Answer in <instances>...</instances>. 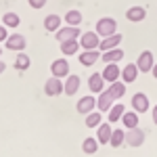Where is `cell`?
<instances>
[{
    "label": "cell",
    "instance_id": "cell-15",
    "mask_svg": "<svg viewBox=\"0 0 157 157\" xmlns=\"http://www.w3.org/2000/svg\"><path fill=\"white\" fill-rule=\"evenodd\" d=\"M145 17H147V9H143V6H130L126 11V19L132 21V23H140Z\"/></svg>",
    "mask_w": 157,
    "mask_h": 157
},
{
    "label": "cell",
    "instance_id": "cell-1",
    "mask_svg": "<svg viewBox=\"0 0 157 157\" xmlns=\"http://www.w3.org/2000/svg\"><path fill=\"white\" fill-rule=\"evenodd\" d=\"M115 29H117V21L111 19V17H103V19H98V21H97V29H94V32H97L101 38H107V36L117 34Z\"/></svg>",
    "mask_w": 157,
    "mask_h": 157
},
{
    "label": "cell",
    "instance_id": "cell-36",
    "mask_svg": "<svg viewBox=\"0 0 157 157\" xmlns=\"http://www.w3.org/2000/svg\"><path fill=\"white\" fill-rule=\"evenodd\" d=\"M4 69H6V65H4V61H0V73L4 71Z\"/></svg>",
    "mask_w": 157,
    "mask_h": 157
},
{
    "label": "cell",
    "instance_id": "cell-9",
    "mask_svg": "<svg viewBox=\"0 0 157 157\" xmlns=\"http://www.w3.org/2000/svg\"><path fill=\"white\" fill-rule=\"evenodd\" d=\"M4 44H6V48H9V50H17V52H23L25 46H27L25 36H21V34H13V36H9Z\"/></svg>",
    "mask_w": 157,
    "mask_h": 157
},
{
    "label": "cell",
    "instance_id": "cell-37",
    "mask_svg": "<svg viewBox=\"0 0 157 157\" xmlns=\"http://www.w3.org/2000/svg\"><path fill=\"white\" fill-rule=\"evenodd\" d=\"M0 55H2V48H0Z\"/></svg>",
    "mask_w": 157,
    "mask_h": 157
},
{
    "label": "cell",
    "instance_id": "cell-8",
    "mask_svg": "<svg viewBox=\"0 0 157 157\" xmlns=\"http://www.w3.org/2000/svg\"><path fill=\"white\" fill-rule=\"evenodd\" d=\"M50 73H52L55 78H67V75H69V61H65V59L52 61V65H50Z\"/></svg>",
    "mask_w": 157,
    "mask_h": 157
},
{
    "label": "cell",
    "instance_id": "cell-2",
    "mask_svg": "<svg viewBox=\"0 0 157 157\" xmlns=\"http://www.w3.org/2000/svg\"><path fill=\"white\" fill-rule=\"evenodd\" d=\"M98 44H101V36L97 32H84L80 36V46L84 50H97Z\"/></svg>",
    "mask_w": 157,
    "mask_h": 157
},
{
    "label": "cell",
    "instance_id": "cell-5",
    "mask_svg": "<svg viewBox=\"0 0 157 157\" xmlns=\"http://www.w3.org/2000/svg\"><path fill=\"white\" fill-rule=\"evenodd\" d=\"M132 109L136 113H147L151 109V103H149V97L145 92H136L132 97Z\"/></svg>",
    "mask_w": 157,
    "mask_h": 157
},
{
    "label": "cell",
    "instance_id": "cell-3",
    "mask_svg": "<svg viewBox=\"0 0 157 157\" xmlns=\"http://www.w3.org/2000/svg\"><path fill=\"white\" fill-rule=\"evenodd\" d=\"M136 65H138V71H143V73L153 71V65H155L153 52H151V50H143L140 57H138V61H136Z\"/></svg>",
    "mask_w": 157,
    "mask_h": 157
},
{
    "label": "cell",
    "instance_id": "cell-24",
    "mask_svg": "<svg viewBox=\"0 0 157 157\" xmlns=\"http://www.w3.org/2000/svg\"><path fill=\"white\" fill-rule=\"evenodd\" d=\"M111 134H113V128H111V126H109V124H101V126H98V143H101V145H105V143H109V140H111Z\"/></svg>",
    "mask_w": 157,
    "mask_h": 157
},
{
    "label": "cell",
    "instance_id": "cell-18",
    "mask_svg": "<svg viewBox=\"0 0 157 157\" xmlns=\"http://www.w3.org/2000/svg\"><path fill=\"white\" fill-rule=\"evenodd\" d=\"M121 59H124V50L121 48H111L101 52V61H105V63H117Z\"/></svg>",
    "mask_w": 157,
    "mask_h": 157
},
{
    "label": "cell",
    "instance_id": "cell-4",
    "mask_svg": "<svg viewBox=\"0 0 157 157\" xmlns=\"http://www.w3.org/2000/svg\"><path fill=\"white\" fill-rule=\"evenodd\" d=\"M126 145L130 147H140L143 143H145V132L136 126V128H130L128 132H126V140H124Z\"/></svg>",
    "mask_w": 157,
    "mask_h": 157
},
{
    "label": "cell",
    "instance_id": "cell-11",
    "mask_svg": "<svg viewBox=\"0 0 157 157\" xmlns=\"http://www.w3.org/2000/svg\"><path fill=\"white\" fill-rule=\"evenodd\" d=\"M94 107H97V98L92 97V94L82 97L80 101H78V105H75V109H78L80 113H84V115H88L90 111H94Z\"/></svg>",
    "mask_w": 157,
    "mask_h": 157
},
{
    "label": "cell",
    "instance_id": "cell-17",
    "mask_svg": "<svg viewBox=\"0 0 157 157\" xmlns=\"http://www.w3.org/2000/svg\"><path fill=\"white\" fill-rule=\"evenodd\" d=\"M97 61H101V50H84L82 55H80V63L84 65V67H90V65H94Z\"/></svg>",
    "mask_w": 157,
    "mask_h": 157
},
{
    "label": "cell",
    "instance_id": "cell-10",
    "mask_svg": "<svg viewBox=\"0 0 157 157\" xmlns=\"http://www.w3.org/2000/svg\"><path fill=\"white\" fill-rule=\"evenodd\" d=\"M78 90H80V75L69 73V75L65 78V82H63V92H65L67 97H71V94H78Z\"/></svg>",
    "mask_w": 157,
    "mask_h": 157
},
{
    "label": "cell",
    "instance_id": "cell-16",
    "mask_svg": "<svg viewBox=\"0 0 157 157\" xmlns=\"http://www.w3.org/2000/svg\"><path fill=\"white\" fill-rule=\"evenodd\" d=\"M121 42V34H113V36H107L101 40V44H98V50L101 52H105V50H111V48H117V44Z\"/></svg>",
    "mask_w": 157,
    "mask_h": 157
},
{
    "label": "cell",
    "instance_id": "cell-14",
    "mask_svg": "<svg viewBox=\"0 0 157 157\" xmlns=\"http://www.w3.org/2000/svg\"><path fill=\"white\" fill-rule=\"evenodd\" d=\"M136 78H138V65L136 63H128L121 69V80L126 84H132V82H136Z\"/></svg>",
    "mask_w": 157,
    "mask_h": 157
},
{
    "label": "cell",
    "instance_id": "cell-26",
    "mask_svg": "<svg viewBox=\"0 0 157 157\" xmlns=\"http://www.w3.org/2000/svg\"><path fill=\"white\" fill-rule=\"evenodd\" d=\"M44 27H46V32H57V29L61 27V17L59 15H46Z\"/></svg>",
    "mask_w": 157,
    "mask_h": 157
},
{
    "label": "cell",
    "instance_id": "cell-6",
    "mask_svg": "<svg viewBox=\"0 0 157 157\" xmlns=\"http://www.w3.org/2000/svg\"><path fill=\"white\" fill-rule=\"evenodd\" d=\"M103 78H105V82L109 84H113V82H117L121 78V69L117 67V63H105V69H103Z\"/></svg>",
    "mask_w": 157,
    "mask_h": 157
},
{
    "label": "cell",
    "instance_id": "cell-34",
    "mask_svg": "<svg viewBox=\"0 0 157 157\" xmlns=\"http://www.w3.org/2000/svg\"><path fill=\"white\" fill-rule=\"evenodd\" d=\"M151 73H153V78L157 80V61H155V65H153V71H151Z\"/></svg>",
    "mask_w": 157,
    "mask_h": 157
},
{
    "label": "cell",
    "instance_id": "cell-30",
    "mask_svg": "<svg viewBox=\"0 0 157 157\" xmlns=\"http://www.w3.org/2000/svg\"><path fill=\"white\" fill-rule=\"evenodd\" d=\"M124 140H126V132L121 130V128H115L113 130V134H111V147H121L124 145Z\"/></svg>",
    "mask_w": 157,
    "mask_h": 157
},
{
    "label": "cell",
    "instance_id": "cell-28",
    "mask_svg": "<svg viewBox=\"0 0 157 157\" xmlns=\"http://www.w3.org/2000/svg\"><path fill=\"white\" fill-rule=\"evenodd\" d=\"M65 23L73 25V27H80V23H82V13L80 11H67L65 13Z\"/></svg>",
    "mask_w": 157,
    "mask_h": 157
},
{
    "label": "cell",
    "instance_id": "cell-13",
    "mask_svg": "<svg viewBox=\"0 0 157 157\" xmlns=\"http://www.w3.org/2000/svg\"><path fill=\"white\" fill-rule=\"evenodd\" d=\"M44 92L48 94V97H57V94H61L63 92V82H61V78H50V80H46V84H44Z\"/></svg>",
    "mask_w": 157,
    "mask_h": 157
},
{
    "label": "cell",
    "instance_id": "cell-19",
    "mask_svg": "<svg viewBox=\"0 0 157 157\" xmlns=\"http://www.w3.org/2000/svg\"><path fill=\"white\" fill-rule=\"evenodd\" d=\"M97 107L98 111H109V109L113 107V97L109 94V90H103L97 98Z\"/></svg>",
    "mask_w": 157,
    "mask_h": 157
},
{
    "label": "cell",
    "instance_id": "cell-12",
    "mask_svg": "<svg viewBox=\"0 0 157 157\" xmlns=\"http://www.w3.org/2000/svg\"><path fill=\"white\" fill-rule=\"evenodd\" d=\"M88 88H90L92 94H101L105 90V78H103V73H92L88 78Z\"/></svg>",
    "mask_w": 157,
    "mask_h": 157
},
{
    "label": "cell",
    "instance_id": "cell-32",
    "mask_svg": "<svg viewBox=\"0 0 157 157\" xmlns=\"http://www.w3.org/2000/svg\"><path fill=\"white\" fill-rule=\"evenodd\" d=\"M29 2V6L32 9H36V11H40V9H44L46 6V0H27Z\"/></svg>",
    "mask_w": 157,
    "mask_h": 157
},
{
    "label": "cell",
    "instance_id": "cell-21",
    "mask_svg": "<svg viewBox=\"0 0 157 157\" xmlns=\"http://www.w3.org/2000/svg\"><path fill=\"white\" fill-rule=\"evenodd\" d=\"M80 50V42H78V38L75 40H67V42H61V52L65 55V57H71Z\"/></svg>",
    "mask_w": 157,
    "mask_h": 157
},
{
    "label": "cell",
    "instance_id": "cell-29",
    "mask_svg": "<svg viewBox=\"0 0 157 157\" xmlns=\"http://www.w3.org/2000/svg\"><path fill=\"white\" fill-rule=\"evenodd\" d=\"M97 149H98V138H92V136L84 138V143H82V151L84 153L92 155V153H97Z\"/></svg>",
    "mask_w": 157,
    "mask_h": 157
},
{
    "label": "cell",
    "instance_id": "cell-20",
    "mask_svg": "<svg viewBox=\"0 0 157 157\" xmlns=\"http://www.w3.org/2000/svg\"><path fill=\"white\" fill-rule=\"evenodd\" d=\"M107 90H109V94L113 97V101H115V98H121L126 94V82H124V80H117V82H113V84L109 86Z\"/></svg>",
    "mask_w": 157,
    "mask_h": 157
},
{
    "label": "cell",
    "instance_id": "cell-31",
    "mask_svg": "<svg viewBox=\"0 0 157 157\" xmlns=\"http://www.w3.org/2000/svg\"><path fill=\"white\" fill-rule=\"evenodd\" d=\"M2 25H6V27H19V15L17 13H4L2 15Z\"/></svg>",
    "mask_w": 157,
    "mask_h": 157
},
{
    "label": "cell",
    "instance_id": "cell-7",
    "mask_svg": "<svg viewBox=\"0 0 157 157\" xmlns=\"http://www.w3.org/2000/svg\"><path fill=\"white\" fill-rule=\"evenodd\" d=\"M55 36L59 42H67V40H75L80 36V27H73V25H67V27H59L55 32Z\"/></svg>",
    "mask_w": 157,
    "mask_h": 157
},
{
    "label": "cell",
    "instance_id": "cell-22",
    "mask_svg": "<svg viewBox=\"0 0 157 157\" xmlns=\"http://www.w3.org/2000/svg\"><path fill=\"white\" fill-rule=\"evenodd\" d=\"M124 111H126V107L121 105V103H115L113 107L109 109V113H107V117L111 124H115V121H120L121 120V115H124Z\"/></svg>",
    "mask_w": 157,
    "mask_h": 157
},
{
    "label": "cell",
    "instance_id": "cell-33",
    "mask_svg": "<svg viewBox=\"0 0 157 157\" xmlns=\"http://www.w3.org/2000/svg\"><path fill=\"white\" fill-rule=\"evenodd\" d=\"M6 29H9L6 25H0V42H6V38H9V32Z\"/></svg>",
    "mask_w": 157,
    "mask_h": 157
},
{
    "label": "cell",
    "instance_id": "cell-25",
    "mask_svg": "<svg viewBox=\"0 0 157 157\" xmlns=\"http://www.w3.org/2000/svg\"><path fill=\"white\" fill-rule=\"evenodd\" d=\"M13 65H15V69H19V71H25V69H29L32 61H29V57H27L25 52H19V55H17V59L13 61Z\"/></svg>",
    "mask_w": 157,
    "mask_h": 157
},
{
    "label": "cell",
    "instance_id": "cell-27",
    "mask_svg": "<svg viewBox=\"0 0 157 157\" xmlns=\"http://www.w3.org/2000/svg\"><path fill=\"white\" fill-rule=\"evenodd\" d=\"M101 124H103L101 111H90V113L86 115V126H88V128H98Z\"/></svg>",
    "mask_w": 157,
    "mask_h": 157
},
{
    "label": "cell",
    "instance_id": "cell-35",
    "mask_svg": "<svg viewBox=\"0 0 157 157\" xmlns=\"http://www.w3.org/2000/svg\"><path fill=\"white\" fill-rule=\"evenodd\" d=\"M153 121H155V124H157V105H155V107H153Z\"/></svg>",
    "mask_w": 157,
    "mask_h": 157
},
{
    "label": "cell",
    "instance_id": "cell-23",
    "mask_svg": "<svg viewBox=\"0 0 157 157\" xmlns=\"http://www.w3.org/2000/svg\"><path fill=\"white\" fill-rule=\"evenodd\" d=\"M121 121H124V126H126L128 130H130V128H136V126H138V113H136V111H124Z\"/></svg>",
    "mask_w": 157,
    "mask_h": 157
}]
</instances>
